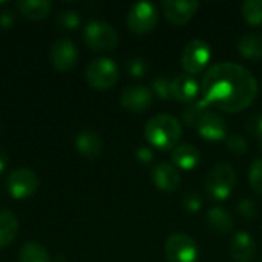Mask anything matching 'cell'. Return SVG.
Returning <instances> with one entry per match:
<instances>
[{
  "label": "cell",
  "mask_w": 262,
  "mask_h": 262,
  "mask_svg": "<svg viewBox=\"0 0 262 262\" xmlns=\"http://www.w3.org/2000/svg\"><path fill=\"white\" fill-rule=\"evenodd\" d=\"M258 94V80L250 69L235 61L210 66L201 80V97L213 107L235 114L249 107Z\"/></svg>",
  "instance_id": "1"
},
{
  "label": "cell",
  "mask_w": 262,
  "mask_h": 262,
  "mask_svg": "<svg viewBox=\"0 0 262 262\" xmlns=\"http://www.w3.org/2000/svg\"><path fill=\"white\" fill-rule=\"evenodd\" d=\"M144 135L152 147L160 150H173L183 135V127L173 115L158 114L146 123Z\"/></svg>",
  "instance_id": "2"
},
{
  "label": "cell",
  "mask_w": 262,
  "mask_h": 262,
  "mask_svg": "<svg viewBox=\"0 0 262 262\" xmlns=\"http://www.w3.org/2000/svg\"><path fill=\"white\" fill-rule=\"evenodd\" d=\"M236 184V170L229 163H220L213 166L206 177V192L218 201L227 200L235 190Z\"/></svg>",
  "instance_id": "3"
},
{
  "label": "cell",
  "mask_w": 262,
  "mask_h": 262,
  "mask_svg": "<svg viewBox=\"0 0 262 262\" xmlns=\"http://www.w3.org/2000/svg\"><path fill=\"white\" fill-rule=\"evenodd\" d=\"M84 77L91 88L104 91V89L115 86V83L120 78V69H118V64L112 58L98 57V58H94L88 64Z\"/></svg>",
  "instance_id": "4"
},
{
  "label": "cell",
  "mask_w": 262,
  "mask_h": 262,
  "mask_svg": "<svg viewBox=\"0 0 262 262\" xmlns=\"http://www.w3.org/2000/svg\"><path fill=\"white\" fill-rule=\"evenodd\" d=\"M84 43L94 51H112L118 45L117 29L104 20H91L83 29Z\"/></svg>",
  "instance_id": "5"
},
{
  "label": "cell",
  "mask_w": 262,
  "mask_h": 262,
  "mask_svg": "<svg viewBox=\"0 0 262 262\" xmlns=\"http://www.w3.org/2000/svg\"><path fill=\"white\" fill-rule=\"evenodd\" d=\"M164 255L167 262H196L200 249L192 236L183 232H177L166 239Z\"/></svg>",
  "instance_id": "6"
},
{
  "label": "cell",
  "mask_w": 262,
  "mask_h": 262,
  "mask_svg": "<svg viewBox=\"0 0 262 262\" xmlns=\"http://www.w3.org/2000/svg\"><path fill=\"white\" fill-rule=\"evenodd\" d=\"M126 21L134 34H147L158 23V9L150 2H137L130 6Z\"/></svg>",
  "instance_id": "7"
},
{
  "label": "cell",
  "mask_w": 262,
  "mask_h": 262,
  "mask_svg": "<svg viewBox=\"0 0 262 262\" xmlns=\"http://www.w3.org/2000/svg\"><path fill=\"white\" fill-rule=\"evenodd\" d=\"M210 57H212V49L209 43L201 38H193L186 45L181 55V63L186 74L195 75L204 71V68L210 61Z\"/></svg>",
  "instance_id": "8"
},
{
  "label": "cell",
  "mask_w": 262,
  "mask_h": 262,
  "mask_svg": "<svg viewBox=\"0 0 262 262\" xmlns=\"http://www.w3.org/2000/svg\"><path fill=\"white\" fill-rule=\"evenodd\" d=\"M38 177L34 170L28 167H20L12 170L6 178V187L12 198L23 200L34 195L38 189Z\"/></svg>",
  "instance_id": "9"
},
{
  "label": "cell",
  "mask_w": 262,
  "mask_h": 262,
  "mask_svg": "<svg viewBox=\"0 0 262 262\" xmlns=\"http://www.w3.org/2000/svg\"><path fill=\"white\" fill-rule=\"evenodd\" d=\"M120 101L126 111L141 114L154 104V92L146 84H132L121 92Z\"/></svg>",
  "instance_id": "10"
},
{
  "label": "cell",
  "mask_w": 262,
  "mask_h": 262,
  "mask_svg": "<svg viewBox=\"0 0 262 262\" xmlns=\"http://www.w3.org/2000/svg\"><path fill=\"white\" fill-rule=\"evenodd\" d=\"M78 48L69 38H58L51 45L49 58L55 69L58 71H69L78 61Z\"/></svg>",
  "instance_id": "11"
},
{
  "label": "cell",
  "mask_w": 262,
  "mask_h": 262,
  "mask_svg": "<svg viewBox=\"0 0 262 262\" xmlns=\"http://www.w3.org/2000/svg\"><path fill=\"white\" fill-rule=\"evenodd\" d=\"M164 15L169 21L175 25L187 23L200 8V2L196 0H164L161 3Z\"/></svg>",
  "instance_id": "12"
},
{
  "label": "cell",
  "mask_w": 262,
  "mask_h": 262,
  "mask_svg": "<svg viewBox=\"0 0 262 262\" xmlns=\"http://www.w3.org/2000/svg\"><path fill=\"white\" fill-rule=\"evenodd\" d=\"M198 130V134L209 141H221L227 138V124L226 120L212 111H207L203 118L200 120V123L195 127Z\"/></svg>",
  "instance_id": "13"
},
{
  "label": "cell",
  "mask_w": 262,
  "mask_h": 262,
  "mask_svg": "<svg viewBox=\"0 0 262 262\" xmlns=\"http://www.w3.org/2000/svg\"><path fill=\"white\" fill-rule=\"evenodd\" d=\"M229 252L236 262H252L256 258L258 246L255 238L249 232L241 230L232 236Z\"/></svg>",
  "instance_id": "14"
},
{
  "label": "cell",
  "mask_w": 262,
  "mask_h": 262,
  "mask_svg": "<svg viewBox=\"0 0 262 262\" xmlns=\"http://www.w3.org/2000/svg\"><path fill=\"white\" fill-rule=\"evenodd\" d=\"M201 91L200 83L196 78L190 74H180L170 80V94L172 98L183 101V103H192L198 98Z\"/></svg>",
  "instance_id": "15"
},
{
  "label": "cell",
  "mask_w": 262,
  "mask_h": 262,
  "mask_svg": "<svg viewBox=\"0 0 262 262\" xmlns=\"http://www.w3.org/2000/svg\"><path fill=\"white\" fill-rule=\"evenodd\" d=\"M152 181L160 190L173 192L178 190L181 186V175L173 164L158 163L152 169Z\"/></svg>",
  "instance_id": "16"
},
{
  "label": "cell",
  "mask_w": 262,
  "mask_h": 262,
  "mask_svg": "<svg viewBox=\"0 0 262 262\" xmlns=\"http://www.w3.org/2000/svg\"><path fill=\"white\" fill-rule=\"evenodd\" d=\"M77 150L88 160H95L103 152V140L95 130H81L75 137Z\"/></svg>",
  "instance_id": "17"
},
{
  "label": "cell",
  "mask_w": 262,
  "mask_h": 262,
  "mask_svg": "<svg viewBox=\"0 0 262 262\" xmlns=\"http://www.w3.org/2000/svg\"><path fill=\"white\" fill-rule=\"evenodd\" d=\"M206 223L209 229L216 235H229L235 227L233 216L221 206H213L207 210Z\"/></svg>",
  "instance_id": "18"
},
{
  "label": "cell",
  "mask_w": 262,
  "mask_h": 262,
  "mask_svg": "<svg viewBox=\"0 0 262 262\" xmlns=\"http://www.w3.org/2000/svg\"><path fill=\"white\" fill-rule=\"evenodd\" d=\"M170 158L175 164V167L183 169V170H192L198 166L200 160H201V152L198 150V147L195 144H178L172 154Z\"/></svg>",
  "instance_id": "19"
},
{
  "label": "cell",
  "mask_w": 262,
  "mask_h": 262,
  "mask_svg": "<svg viewBox=\"0 0 262 262\" xmlns=\"http://www.w3.org/2000/svg\"><path fill=\"white\" fill-rule=\"evenodd\" d=\"M238 51L243 57L250 60L262 58V34L259 32H247L238 40Z\"/></svg>",
  "instance_id": "20"
},
{
  "label": "cell",
  "mask_w": 262,
  "mask_h": 262,
  "mask_svg": "<svg viewBox=\"0 0 262 262\" xmlns=\"http://www.w3.org/2000/svg\"><path fill=\"white\" fill-rule=\"evenodd\" d=\"M17 9L29 20H41L51 12L52 3L49 0H18Z\"/></svg>",
  "instance_id": "21"
},
{
  "label": "cell",
  "mask_w": 262,
  "mask_h": 262,
  "mask_svg": "<svg viewBox=\"0 0 262 262\" xmlns=\"http://www.w3.org/2000/svg\"><path fill=\"white\" fill-rule=\"evenodd\" d=\"M18 232V220L9 210H0V249L9 246Z\"/></svg>",
  "instance_id": "22"
},
{
  "label": "cell",
  "mask_w": 262,
  "mask_h": 262,
  "mask_svg": "<svg viewBox=\"0 0 262 262\" xmlns=\"http://www.w3.org/2000/svg\"><path fill=\"white\" fill-rule=\"evenodd\" d=\"M18 262H51V256L40 243L28 241L18 252Z\"/></svg>",
  "instance_id": "23"
},
{
  "label": "cell",
  "mask_w": 262,
  "mask_h": 262,
  "mask_svg": "<svg viewBox=\"0 0 262 262\" xmlns=\"http://www.w3.org/2000/svg\"><path fill=\"white\" fill-rule=\"evenodd\" d=\"M209 103L201 97L192 103H189L183 112V121L190 126V127H196V124L200 123V120L203 118V115L209 111Z\"/></svg>",
  "instance_id": "24"
},
{
  "label": "cell",
  "mask_w": 262,
  "mask_h": 262,
  "mask_svg": "<svg viewBox=\"0 0 262 262\" xmlns=\"http://www.w3.org/2000/svg\"><path fill=\"white\" fill-rule=\"evenodd\" d=\"M241 14L249 25H262V0H246L241 5Z\"/></svg>",
  "instance_id": "25"
},
{
  "label": "cell",
  "mask_w": 262,
  "mask_h": 262,
  "mask_svg": "<svg viewBox=\"0 0 262 262\" xmlns=\"http://www.w3.org/2000/svg\"><path fill=\"white\" fill-rule=\"evenodd\" d=\"M80 14L72 9L60 11L55 17V23L63 29H75L80 25Z\"/></svg>",
  "instance_id": "26"
},
{
  "label": "cell",
  "mask_w": 262,
  "mask_h": 262,
  "mask_svg": "<svg viewBox=\"0 0 262 262\" xmlns=\"http://www.w3.org/2000/svg\"><path fill=\"white\" fill-rule=\"evenodd\" d=\"M249 181L255 192L262 195V158L253 160L249 169Z\"/></svg>",
  "instance_id": "27"
},
{
  "label": "cell",
  "mask_w": 262,
  "mask_h": 262,
  "mask_svg": "<svg viewBox=\"0 0 262 262\" xmlns=\"http://www.w3.org/2000/svg\"><path fill=\"white\" fill-rule=\"evenodd\" d=\"M152 92L154 95H157L160 100H170L172 94H170V80H167L166 77H155L152 81Z\"/></svg>",
  "instance_id": "28"
},
{
  "label": "cell",
  "mask_w": 262,
  "mask_h": 262,
  "mask_svg": "<svg viewBox=\"0 0 262 262\" xmlns=\"http://www.w3.org/2000/svg\"><path fill=\"white\" fill-rule=\"evenodd\" d=\"M236 210L244 220H255L258 215V204L253 198H243L239 200Z\"/></svg>",
  "instance_id": "29"
},
{
  "label": "cell",
  "mask_w": 262,
  "mask_h": 262,
  "mask_svg": "<svg viewBox=\"0 0 262 262\" xmlns=\"http://www.w3.org/2000/svg\"><path fill=\"white\" fill-rule=\"evenodd\" d=\"M226 144L227 149L236 155L246 154L247 152V140L241 135V134H230L226 138Z\"/></svg>",
  "instance_id": "30"
},
{
  "label": "cell",
  "mask_w": 262,
  "mask_h": 262,
  "mask_svg": "<svg viewBox=\"0 0 262 262\" xmlns=\"http://www.w3.org/2000/svg\"><path fill=\"white\" fill-rule=\"evenodd\" d=\"M127 72L134 78H140L147 72V61L141 57H132L127 61Z\"/></svg>",
  "instance_id": "31"
},
{
  "label": "cell",
  "mask_w": 262,
  "mask_h": 262,
  "mask_svg": "<svg viewBox=\"0 0 262 262\" xmlns=\"http://www.w3.org/2000/svg\"><path fill=\"white\" fill-rule=\"evenodd\" d=\"M246 129L255 138L262 140V114H259V112L252 114L246 121Z\"/></svg>",
  "instance_id": "32"
},
{
  "label": "cell",
  "mask_w": 262,
  "mask_h": 262,
  "mask_svg": "<svg viewBox=\"0 0 262 262\" xmlns=\"http://www.w3.org/2000/svg\"><path fill=\"white\" fill-rule=\"evenodd\" d=\"M183 207L187 212H192V213L198 212L203 207V198H201V195H198V193H187V195H184V198H183Z\"/></svg>",
  "instance_id": "33"
},
{
  "label": "cell",
  "mask_w": 262,
  "mask_h": 262,
  "mask_svg": "<svg viewBox=\"0 0 262 262\" xmlns=\"http://www.w3.org/2000/svg\"><path fill=\"white\" fill-rule=\"evenodd\" d=\"M135 157H137V160H138L140 163L147 164V163H150V161L154 160V152H152V149H150L149 146H140V147L135 150Z\"/></svg>",
  "instance_id": "34"
},
{
  "label": "cell",
  "mask_w": 262,
  "mask_h": 262,
  "mask_svg": "<svg viewBox=\"0 0 262 262\" xmlns=\"http://www.w3.org/2000/svg\"><path fill=\"white\" fill-rule=\"evenodd\" d=\"M12 21H14V15H12L9 11H2V12H0V26H2V28H9V26H12Z\"/></svg>",
  "instance_id": "35"
},
{
  "label": "cell",
  "mask_w": 262,
  "mask_h": 262,
  "mask_svg": "<svg viewBox=\"0 0 262 262\" xmlns=\"http://www.w3.org/2000/svg\"><path fill=\"white\" fill-rule=\"evenodd\" d=\"M8 164H9V157L6 154V150L0 147V173L6 170Z\"/></svg>",
  "instance_id": "36"
},
{
  "label": "cell",
  "mask_w": 262,
  "mask_h": 262,
  "mask_svg": "<svg viewBox=\"0 0 262 262\" xmlns=\"http://www.w3.org/2000/svg\"><path fill=\"white\" fill-rule=\"evenodd\" d=\"M259 146H261V149H262V140H259Z\"/></svg>",
  "instance_id": "37"
}]
</instances>
